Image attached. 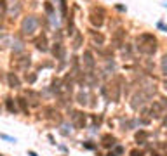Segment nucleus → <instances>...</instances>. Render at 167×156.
Instances as JSON below:
<instances>
[{
	"label": "nucleus",
	"mask_w": 167,
	"mask_h": 156,
	"mask_svg": "<svg viewBox=\"0 0 167 156\" xmlns=\"http://www.w3.org/2000/svg\"><path fill=\"white\" fill-rule=\"evenodd\" d=\"M37 30H38V19H37V16H26L21 21V31H23V35L31 37V35H35Z\"/></svg>",
	"instance_id": "f257e3e1"
},
{
	"label": "nucleus",
	"mask_w": 167,
	"mask_h": 156,
	"mask_svg": "<svg viewBox=\"0 0 167 156\" xmlns=\"http://www.w3.org/2000/svg\"><path fill=\"white\" fill-rule=\"evenodd\" d=\"M31 57H30V54H14L12 56V66L16 69H28L30 68V64H31Z\"/></svg>",
	"instance_id": "f03ea898"
},
{
	"label": "nucleus",
	"mask_w": 167,
	"mask_h": 156,
	"mask_svg": "<svg viewBox=\"0 0 167 156\" xmlns=\"http://www.w3.org/2000/svg\"><path fill=\"white\" fill-rule=\"evenodd\" d=\"M101 92L106 99H110V101H119V97H120V87L117 83H110V85L103 87Z\"/></svg>",
	"instance_id": "7ed1b4c3"
},
{
	"label": "nucleus",
	"mask_w": 167,
	"mask_h": 156,
	"mask_svg": "<svg viewBox=\"0 0 167 156\" xmlns=\"http://www.w3.org/2000/svg\"><path fill=\"white\" fill-rule=\"evenodd\" d=\"M89 21L93 23L94 26H103L105 23V11L103 9H97V7H93L91 9V16H89Z\"/></svg>",
	"instance_id": "20e7f679"
},
{
	"label": "nucleus",
	"mask_w": 167,
	"mask_h": 156,
	"mask_svg": "<svg viewBox=\"0 0 167 156\" xmlns=\"http://www.w3.org/2000/svg\"><path fill=\"white\" fill-rule=\"evenodd\" d=\"M146 99H148V95H146L143 90H139V92H136V94L132 95V102H131V106H132L134 109H138V108H141V106L145 104Z\"/></svg>",
	"instance_id": "39448f33"
},
{
	"label": "nucleus",
	"mask_w": 167,
	"mask_h": 156,
	"mask_svg": "<svg viewBox=\"0 0 167 156\" xmlns=\"http://www.w3.org/2000/svg\"><path fill=\"white\" fill-rule=\"evenodd\" d=\"M124 38H125V30H122V28L115 30L113 35H111V45L113 47H120L124 43Z\"/></svg>",
	"instance_id": "423d86ee"
},
{
	"label": "nucleus",
	"mask_w": 167,
	"mask_h": 156,
	"mask_svg": "<svg viewBox=\"0 0 167 156\" xmlns=\"http://www.w3.org/2000/svg\"><path fill=\"white\" fill-rule=\"evenodd\" d=\"M138 50L145 56H153L157 52V43H139L138 45Z\"/></svg>",
	"instance_id": "0eeeda50"
},
{
	"label": "nucleus",
	"mask_w": 167,
	"mask_h": 156,
	"mask_svg": "<svg viewBox=\"0 0 167 156\" xmlns=\"http://www.w3.org/2000/svg\"><path fill=\"white\" fill-rule=\"evenodd\" d=\"M82 59H84V66H85L89 71H93L94 66H96V61H94L93 52H91V50H85V52H84V56H82Z\"/></svg>",
	"instance_id": "6e6552de"
},
{
	"label": "nucleus",
	"mask_w": 167,
	"mask_h": 156,
	"mask_svg": "<svg viewBox=\"0 0 167 156\" xmlns=\"http://www.w3.org/2000/svg\"><path fill=\"white\" fill-rule=\"evenodd\" d=\"M65 54H66L65 45H63L61 42H56V43H54V47H52V56L56 57L57 61H63V59H65Z\"/></svg>",
	"instance_id": "1a4fd4ad"
},
{
	"label": "nucleus",
	"mask_w": 167,
	"mask_h": 156,
	"mask_svg": "<svg viewBox=\"0 0 167 156\" xmlns=\"http://www.w3.org/2000/svg\"><path fill=\"white\" fill-rule=\"evenodd\" d=\"M85 123H87V118H85V115H84V113L75 111L73 113V125H75V128H84V127H85Z\"/></svg>",
	"instance_id": "9d476101"
},
{
	"label": "nucleus",
	"mask_w": 167,
	"mask_h": 156,
	"mask_svg": "<svg viewBox=\"0 0 167 156\" xmlns=\"http://www.w3.org/2000/svg\"><path fill=\"white\" fill-rule=\"evenodd\" d=\"M165 113V108L162 106V102H153L151 104V109H150V116L151 118H160Z\"/></svg>",
	"instance_id": "9b49d317"
},
{
	"label": "nucleus",
	"mask_w": 167,
	"mask_h": 156,
	"mask_svg": "<svg viewBox=\"0 0 167 156\" xmlns=\"http://www.w3.org/2000/svg\"><path fill=\"white\" fill-rule=\"evenodd\" d=\"M35 47L42 52H47V37L45 35H40L38 38H35Z\"/></svg>",
	"instance_id": "f8f14e48"
},
{
	"label": "nucleus",
	"mask_w": 167,
	"mask_h": 156,
	"mask_svg": "<svg viewBox=\"0 0 167 156\" xmlns=\"http://www.w3.org/2000/svg\"><path fill=\"white\" fill-rule=\"evenodd\" d=\"M139 43H157V38L151 33H141L138 37V45Z\"/></svg>",
	"instance_id": "ddd939ff"
},
{
	"label": "nucleus",
	"mask_w": 167,
	"mask_h": 156,
	"mask_svg": "<svg viewBox=\"0 0 167 156\" xmlns=\"http://www.w3.org/2000/svg\"><path fill=\"white\" fill-rule=\"evenodd\" d=\"M7 83H9L11 89H18L21 85V82H19V78L16 73H7Z\"/></svg>",
	"instance_id": "4468645a"
},
{
	"label": "nucleus",
	"mask_w": 167,
	"mask_h": 156,
	"mask_svg": "<svg viewBox=\"0 0 167 156\" xmlns=\"http://www.w3.org/2000/svg\"><path fill=\"white\" fill-rule=\"evenodd\" d=\"M101 142H103V146H105V147H110V146H113V144H115V137H113V135H110V134H106V135H103V137H101Z\"/></svg>",
	"instance_id": "2eb2a0df"
},
{
	"label": "nucleus",
	"mask_w": 167,
	"mask_h": 156,
	"mask_svg": "<svg viewBox=\"0 0 167 156\" xmlns=\"http://www.w3.org/2000/svg\"><path fill=\"white\" fill-rule=\"evenodd\" d=\"M5 106H7V111L9 113H18V106H16L14 99H5Z\"/></svg>",
	"instance_id": "dca6fc26"
},
{
	"label": "nucleus",
	"mask_w": 167,
	"mask_h": 156,
	"mask_svg": "<svg viewBox=\"0 0 167 156\" xmlns=\"http://www.w3.org/2000/svg\"><path fill=\"white\" fill-rule=\"evenodd\" d=\"M18 104H19V108H21V111L25 113V115H28V101L25 99V97H18Z\"/></svg>",
	"instance_id": "f3484780"
},
{
	"label": "nucleus",
	"mask_w": 167,
	"mask_h": 156,
	"mask_svg": "<svg viewBox=\"0 0 167 156\" xmlns=\"http://www.w3.org/2000/svg\"><path fill=\"white\" fill-rule=\"evenodd\" d=\"M82 40H84V37H82V33H75V38H73V49H79L80 45H82Z\"/></svg>",
	"instance_id": "a211bd4d"
},
{
	"label": "nucleus",
	"mask_w": 167,
	"mask_h": 156,
	"mask_svg": "<svg viewBox=\"0 0 167 156\" xmlns=\"http://www.w3.org/2000/svg\"><path fill=\"white\" fill-rule=\"evenodd\" d=\"M93 42L97 43V45H103V42H105V37H103L101 33H96V31H94V33H93Z\"/></svg>",
	"instance_id": "6ab92c4d"
},
{
	"label": "nucleus",
	"mask_w": 167,
	"mask_h": 156,
	"mask_svg": "<svg viewBox=\"0 0 167 156\" xmlns=\"http://www.w3.org/2000/svg\"><path fill=\"white\" fill-rule=\"evenodd\" d=\"M146 137H148V132H145V130H141V132H138V134H136V141H138V142H141V144H145Z\"/></svg>",
	"instance_id": "aec40b11"
},
{
	"label": "nucleus",
	"mask_w": 167,
	"mask_h": 156,
	"mask_svg": "<svg viewBox=\"0 0 167 156\" xmlns=\"http://www.w3.org/2000/svg\"><path fill=\"white\" fill-rule=\"evenodd\" d=\"M87 99H89V95L85 94V92H80V94L77 95V101H79L80 104H84V106H85V104H87Z\"/></svg>",
	"instance_id": "412c9836"
},
{
	"label": "nucleus",
	"mask_w": 167,
	"mask_h": 156,
	"mask_svg": "<svg viewBox=\"0 0 167 156\" xmlns=\"http://www.w3.org/2000/svg\"><path fill=\"white\" fill-rule=\"evenodd\" d=\"M44 9H45V12H47V16H52L54 7H52V4H51V2H44Z\"/></svg>",
	"instance_id": "4be33fe9"
},
{
	"label": "nucleus",
	"mask_w": 167,
	"mask_h": 156,
	"mask_svg": "<svg viewBox=\"0 0 167 156\" xmlns=\"http://www.w3.org/2000/svg\"><path fill=\"white\" fill-rule=\"evenodd\" d=\"M52 92H56V94L61 92V82H59V80H54L52 82Z\"/></svg>",
	"instance_id": "5701e85b"
},
{
	"label": "nucleus",
	"mask_w": 167,
	"mask_h": 156,
	"mask_svg": "<svg viewBox=\"0 0 167 156\" xmlns=\"http://www.w3.org/2000/svg\"><path fill=\"white\" fill-rule=\"evenodd\" d=\"M25 80H26L28 83H35V82H37V75H35V73H26Z\"/></svg>",
	"instance_id": "b1692460"
},
{
	"label": "nucleus",
	"mask_w": 167,
	"mask_h": 156,
	"mask_svg": "<svg viewBox=\"0 0 167 156\" xmlns=\"http://www.w3.org/2000/svg\"><path fill=\"white\" fill-rule=\"evenodd\" d=\"M160 66H162V73L167 76V54L162 57V64H160Z\"/></svg>",
	"instance_id": "393cba45"
},
{
	"label": "nucleus",
	"mask_w": 167,
	"mask_h": 156,
	"mask_svg": "<svg viewBox=\"0 0 167 156\" xmlns=\"http://www.w3.org/2000/svg\"><path fill=\"white\" fill-rule=\"evenodd\" d=\"M59 5H61V14L66 17V0H61V4Z\"/></svg>",
	"instance_id": "a878e982"
},
{
	"label": "nucleus",
	"mask_w": 167,
	"mask_h": 156,
	"mask_svg": "<svg viewBox=\"0 0 167 156\" xmlns=\"http://www.w3.org/2000/svg\"><path fill=\"white\" fill-rule=\"evenodd\" d=\"M157 28H158V30H162V31H167V24H165V23H162V21L157 23Z\"/></svg>",
	"instance_id": "bb28decb"
},
{
	"label": "nucleus",
	"mask_w": 167,
	"mask_h": 156,
	"mask_svg": "<svg viewBox=\"0 0 167 156\" xmlns=\"http://www.w3.org/2000/svg\"><path fill=\"white\" fill-rule=\"evenodd\" d=\"M122 153H124V147L122 146H117V147H115V151H113V154L119 156V154H122Z\"/></svg>",
	"instance_id": "cd10ccee"
},
{
	"label": "nucleus",
	"mask_w": 167,
	"mask_h": 156,
	"mask_svg": "<svg viewBox=\"0 0 167 156\" xmlns=\"http://www.w3.org/2000/svg\"><path fill=\"white\" fill-rule=\"evenodd\" d=\"M131 156H143V153L138 151V149H134V151H131Z\"/></svg>",
	"instance_id": "c85d7f7f"
},
{
	"label": "nucleus",
	"mask_w": 167,
	"mask_h": 156,
	"mask_svg": "<svg viewBox=\"0 0 167 156\" xmlns=\"http://www.w3.org/2000/svg\"><path fill=\"white\" fill-rule=\"evenodd\" d=\"M0 7L5 9V7H7V2H5V0H0Z\"/></svg>",
	"instance_id": "c756f323"
},
{
	"label": "nucleus",
	"mask_w": 167,
	"mask_h": 156,
	"mask_svg": "<svg viewBox=\"0 0 167 156\" xmlns=\"http://www.w3.org/2000/svg\"><path fill=\"white\" fill-rule=\"evenodd\" d=\"M164 7H167V2H165V4H164Z\"/></svg>",
	"instance_id": "7c9ffc66"
},
{
	"label": "nucleus",
	"mask_w": 167,
	"mask_h": 156,
	"mask_svg": "<svg viewBox=\"0 0 167 156\" xmlns=\"http://www.w3.org/2000/svg\"><path fill=\"white\" fill-rule=\"evenodd\" d=\"M165 90H167V82H165Z\"/></svg>",
	"instance_id": "2f4dec72"
},
{
	"label": "nucleus",
	"mask_w": 167,
	"mask_h": 156,
	"mask_svg": "<svg viewBox=\"0 0 167 156\" xmlns=\"http://www.w3.org/2000/svg\"><path fill=\"white\" fill-rule=\"evenodd\" d=\"M0 73H2V71H0ZM0 78H2V75H0Z\"/></svg>",
	"instance_id": "473e14b6"
},
{
	"label": "nucleus",
	"mask_w": 167,
	"mask_h": 156,
	"mask_svg": "<svg viewBox=\"0 0 167 156\" xmlns=\"http://www.w3.org/2000/svg\"><path fill=\"white\" fill-rule=\"evenodd\" d=\"M0 156H4V154H0Z\"/></svg>",
	"instance_id": "72a5a7b5"
}]
</instances>
